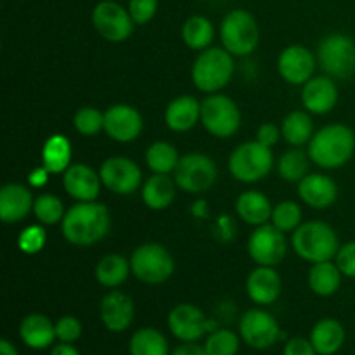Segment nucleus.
Listing matches in <instances>:
<instances>
[{
	"label": "nucleus",
	"mask_w": 355,
	"mask_h": 355,
	"mask_svg": "<svg viewBox=\"0 0 355 355\" xmlns=\"http://www.w3.org/2000/svg\"><path fill=\"white\" fill-rule=\"evenodd\" d=\"M168 329L182 343H193L203 338L207 333L215 331V322L208 321L196 305L180 304L170 311Z\"/></svg>",
	"instance_id": "4468645a"
},
{
	"label": "nucleus",
	"mask_w": 355,
	"mask_h": 355,
	"mask_svg": "<svg viewBox=\"0 0 355 355\" xmlns=\"http://www.w3.org/2000/svg\"><path fill=\"white\" fill-rule=\"evenodd\" d=\"M335 259H336V266H338V269L342 270L343 276L355 279V241H350L347 243V245L340 246Z\"/></svg>",
	"instance_id": "c03bdc74"
},
{
	"label": "nucleus",
	"mask_w": 355,
	"mask_h": 355,
	"mask_svg": "<svg viewBox=\"0 0 355 355\" xmlns=\"http://www.w3.org/2000/svg\"><path fill=\"white\" fill-rule=\"evenodd\" d=\"M101 175H97L89 165L76 163L62 173L64 191L76 201H96L101 193Z\"/></svg>",
	"instance_id": "6ab92c4d"
},
{
	"label": "nucleus",
	"mask_w": 355,
	"mask_h": 355,
	"mask_svg": "<svg viewBox=\"0 0 355 355\" xmlns=\"http://www.w3.org/2000/svg\"><path fill=\"white\" fill-rule=\"evenodd\" d=\"M201 123L214 137H232L241 125L238 104L227 96L211 94L201 103Z\"/></svg>",
	"instance_id": "1a4fd4ad"
},
{
	"label": "nucleus",
	"mask_w": 355,
	"mask_h": 355,
	"mask_svg": "<svg viewBox=\"0 0 355 355\" xmlns=\"http://www.w3.org/2000/svg\"><path fill=\"white\" fill-rule=\"evenodd\" d=\"M281 130L274 123H263L260 125L259 130H257V141L262 142L267 148H272V146L277 144L281 137Z\"/></svg>",
	"instance_id": "49530a36"
},
{
	"label": "nucleus",
	"mask_w": 355,
	"mask_h": 355,
	"mask_svg": "<svg viewBox=\"0 0 355 355\" xmlns=\"http://www.w3.org/2000/svg\"><path fill=\"white\" fill-rule=\"evenodd\" d=\"M283 355H319V354L315 352L311 340H305L302 338V336H297V338L288 340L286 345H284Z\"/></svg>",
	"instance_id": "a18cd8bd"
},
{
	"label": "nucleus",
	"mask_w": 355,
	"mask_h": 355,
	"mask_svg": "<svg viewBox=\"0 0 355 355\" xmlns=\"http://www.w3.org/2000/svg\"><path fill=\"white\" fill-rule=\"evenodd\" d=\"M217 173V165L214 159L200 153H191L179 159L173 172V180L186 193L201 194L214 186Z\"/></svg>",
	"instance_id": "9d476101"
},
{
	"label": "nucleus",
	"mask_w": 355,
	"mask_h": 355,
	"mask_svg": "<svg viewBox=\"0 0 355 355\" xmlns=\"http://www.w3.org/2000/svg\"><path fill=\"white\" fill-rule=\"evenodd\" d=\"M127 9L135 24H146L156 16L158 0H130Z\"/></svg>",
	"instance_id": "37998d69"
},
{
	"label": "nucleus",
	"mask_w": 355,
	"mask_h": 355,
	"mask_svg": "<svg viewBox=\"0 0 355 355\" xmlns=\"http://www.w3.org/2000/svg\"><path fill=\"white\" fill-rule=\"evenodd\" d=\"M288 243L284 232L272 224H262L248 239V253L259 266L274 267L286 257Z\"/></svg>",
	"instance_id": "ddd939ff"
},
{
	"label": "nucleus",
	"mask_w": 355,
	"mask_h": 355,
	"mask_svg": "<svg viewBox=\"0 0 355 355\" xmlns=\"http://www.w3.org/2000/svg\"><path fill=\"white\" fill-rule=\"evenodd\" d=\"M47 177H49V170L45 168V166L33 170V172H31V175H30L31 186H35V187L44 186V184L47 182Z\"/></svg>",
	"instance_id": "09e8293b"
},
{
	"label": "nucleus",
	"mask_w": 355,
	"mask_h": 355,
	"mask_svg": "<svg viewBox=\"0 0 355 355\" xmlns=\"http://www.w3.org/2000/svg\"><path fill=\"white\" fill-rule=\"evenodd\" d=\"M101 180L114 194H134L142 182V173L137 163L125 156H113L101 165Z\"/></svg>",
	"instance_id": "2eb2a0df"
},
{
	"label": "nucleus",
	"mask_w": 355,
	"mask_h": 355,
	"mask_svg": "<svg viewBox=\"0 0 355 355\" xmlns=\"http://www.w3.org/2000/svg\"><path fill=\"white\" fill-rule=\"evenodd\" d=\"M293 250L300 259L311 263L328 262L336 257L340 241L331 225L319 220L305 222L293 232Z\"/></svg>",
	"instance_id": "7ed1b4c3"
},
{
	"label": "nucleus",
	"mask_w": 355,
	"mask_h": 355,
	"mask_svg": "<svg viewBox=\"0 0 355 355\" xmlns=\"http://www.w3.org/2000/svg\"><path fill=\"white\" fill-rule=\"evenodd\" d=\"M208 355H236L239 350V336L231 329H215L205 342Z\"/></svg>",
	"instance_id": "4c0bfd02"
},
{
	"label": "nucleus",
	"mask_w": 355,
	"mask_h": 355,
	"mask_svg": "<svg viewBox=\"0 0 355 355\" xmlns=\"http://www.w3.org/2000/svg\"><path fill=\"white\" fill-rule=\"evenodd\" d=\"M214 24L205 16H191L182 26V40L193 51H205L214 42Z\"/></svg>",
	"instance_id": "72a5a7b5"
},
{
	"label": "nucleus",
	"mask_w": 355,
	"mask_h": 355,
	"mask_svg": "<svg viewBox=\"0 0 355 355\" xmlns=\"http://www.w3.org/2000/svg\"><path fill=\"white\" fill-rule=\"evenodd\" d=\"M141 113L128 104H114L104 113V132L116 142H132L142 132Z\"/></svg>",
	"instance_id": "dca6fc26"
},
{
	"label": "nucleus",
	"mask_w": 355,
	"mask_h": 355,
	"mask_svg": "<svg viewBox=\"0 0 355 355\" xmlns=\"http://www.w3.org/2000/svg\"><path fill=\"white\" fill-rule=\"evenodd\" d=\"M318 59L322 71L336 80H347L355 73V42L349 35L331 33L321 40Z\"/></svg>",
	"instance_id": "0eeeda50"
},
{
	"label": "nucleus",
	"mask_w": 355,
	"mask_h": 355,
	"mask_svg": "<svg viewBox=\"0 0 355 355\" xmlns=\"http://www.w3.org/2000/svg\"><path fill=\"white\" fill-rule=\"evenodd\" d=\"M92 24L97 33L107 42H125L134 33V19L128 9L113 0H103L92 10Z\"/></svg>",
	"instance_id": "9b49d317"
},
{
	"label": "nucleus",
	"mask_w": 355,
	"mask_h": 355,
	"mask_svg": "<svg viewBox=\"0 0 355 355\" xmlns=\"http://www.w3.org/2000/svg\"><path fill=\"white\" fill-rule=\"evenodd\" d=\"M33 214L42 224L54 225L58 222H62L66 211L62 207V201L54 194H42L35 200L33 203Z\"/></svg>",
	"instance_id": "e433bc0d"
},
{
	"label": "nucleus",
	"mask_w": 355,
	"mask_h": 355,
	"mask_svg": "<svg viewBox=\"0 0 355 355\" xmlns=\"http://www.w3.org/2000/svg\"><path fill=\"white\" fill-rule=\"evenodd\" d=\"M315 69V58L304 45H290L277 59V71L293 85H305L312 78Z\"/></svg>",
	"instance_id": "f3484780"
},
{
	"label": "nucleus",
	"mask_w": 355,
	"mask_h": 355,
	"mask_svg": "<svg viewBox=\"0 0 355 355\" xmlns=\"http://www.w3.org/2000/svg\"><path fill=\"white\" fill-rule=\"evenodd\" d=\"M45 236L44 227L40 225H30V227L24 229L23 232L17 238V246L23 253H28V255H35V253L40 252L45 246Z\"/></svg>",
	"instance_id": "a19ab883"
},
{
	"label": "nucleus",
	"mask_w": 355,
	"mask_h": 355,
	"mask_svg": "<svg viewBox=\"0 0 355 355\" xmlns=\"http://www.w3.org/2000/svg\"><path fill=\"white\" fill-rule=\"evenodd\" d=\"M19 336L26 347L44 350L54 345L55 324L44 314H28L19 324Z\"/></svg>",
	"instance_id": "b1692460"
},
{
	"label": "nucleus",
	"mask_w": 355,
	"mask_h": 355,
	"mask_svg": "<svg viewBox=\"0 0 355 355\" xmlns=\"http://www.w3.org/2000/svg\"><path fill=\"white\" fill-rule=\"evenodd\" d=\"M201 120V103L191 96H180L166 106L165 123L173 132H187Z\"/></svg>",
	"instance_id": "393cba45"
},
{
	"label": "nucleus",
	"mask_w": 355,
	"mask_h": 355,
	"mask_svg": "<svg viewBox=\"0 0 355 355\" xmlns=\"http://www.w3.org/2000/svg\"><path fill=\"white\" fill-rule=\"evenodd\" d=\"M83 333V326L75 315H64L55 322V336L62 343H75Z\"/></svg>",
	"instance_id": "79ce46f5"
},
{
	"label": "nucleus",
	"mask_w": 355,
	"mask_h": 355,
	"mask_svg": "<svg viewBox=\"0 0 355 355\" xmlns=\"http://www.w3.org/2000/svg\"><path fill=\"white\" fill-rule=\"evenodd\" d=\"M0 355H19L16 347L9 342V340H0Z\"/></svg>",
	"instance_id": "3c124183"
},
{
	"label": "nucleus",
	"mask_w": 355,
	"mask_h": 355,
	"mask_svg": "<svg viewBox=\"0 0 355 355\" xmlns=\"http://www.w3.org/2000/svg\"><path fill=\"white\" fill-rule=\"evenodd\" d=\"M234 75V55L224 47H208L194 59L193 82L201 92L215 94L224 89Z\"/></svg>",
	"instance_id": "20e7f679"
},
{
	"label": "nucleus",
	"mask_w": 355,
	"mask_h": 355,
	"mask_svg": "<svg viewBox=\"0 0 355 355\" xmlns=\"http://www.w3.org/2000/svg\"><path fill=\"white\" fill-rule=\"evenodd\" d=\"M284 141L291 146H304L305 142H311L314 135V123L312 118L305 111H291L283 121L281 127Z\"/></svg>",
	"instance_id": "473e14b6"
},
{
	"label": "nucleus",
	"mask_w": 355,
	"mask_h": 355,
	"mask_svg": "<svg viewBox=\"0 0 355 355\" xmlns=\"http://www.w3.org/2000/svg\"><path fill=\"white\" fill-rule=\"evenodd\" d=\"M298 194L305 205L324 210L336 201L338 187L331 177L322 173H309L298 182Z\"/></svg>",
	"instance_id": "412c9836"
},
{
	"label": "nucleus",
	"mask_w": 355,
	"mask_h": 355,
	"mask_svg": "<svg viewBox=\"0 0 355 355\" xmlns=\"http://www.w3.org/2000/svg\"><path fill=\"white\" fill-rule=\"evenodd\" d=\"M220 40L227 52L236 58L250 55L260 40L259 23L245 9L231 10L224 16L220 24Z\"/></svg>",
	"instance_id": "39448f33"
},
{
	"label": "nucleus",
	"mask_w": 355,
	"mask_h": 355,
	"mask_svg": "<svg viewBox=\"0 0 355 355\" xmlns=\"http://www.w3.org/2000/svg\"><path fill=\"white\" fill-rule=\"evenodd\" d=\"M132 272L130 260L118 253H111L101 259L96 267V279L104 288H118L127 281L128 274Z\"/></svg>",
	"instance_id": "7c9ffc66"
},
{
	"label": "nucleus",
	"mask_w": 355,
	"mask_h": 355,
	"mask_svg": "<svg viewBox=\"0 0 355 355\" xmlns=\"http://www.w3.org/2000/svg\"><path fill=\"white\" fill-rule=\"evenodd\" d=\"M130 355H170L165 335L155 328H142L132 335L128 343Z\"/></svg>",
	"instance_id": "2f4dec72"
},
{
	"label": "nucleus",
	"mask_w": 355,
	"mask_h": 355,
	"mask_svg": "<svg viewBox=\"0 0 355 355\" xmlns=\"http://www.w3.org/2000/svg\"><path fill=\"white\" fill-rule=\"evenodd\" d=\"M73 125H75L78 134L92 137V135L104 130V113H101L96 107H80L73 118Z\"/></svg>",
	"instance_id": "ea45409f"
},
{
	"label": "nucleus",
	"mask_w": 355,
	"mask_h": 355,
	"mask_svg": "<svg viewBox=\"0 0 355 355\" xmlns=\"http://www.w3.org/2000/svg\"><path fill=\"white\" fill-rule=\"evenodd\" d=\"M179 159V153L170 142L158 141L146 151V163L155 173L175 172Z\"/></svg>",
	"instance_id": "f704fd0d"
},
{
	"label": "nucleus",
	"mask_w": 355,
	"mask_h": 355,
	"mask_svg": "<svg viewBox=\"0 0 355 355\" xmlns=\"http://www.w3.org/2000/svg\"><path fill=\"white\" fill-rule=\"evenodd\" d=\"M110 211L96 201H78L66 211L61 222L62 236L75 246H90L107 234Z\"/></svg>",
	"instance_id": "f257e3e1"
},
{
	"label": "nucleus",
	"mask_w": 355,
	"mask_h": 355,
	"mask_svg": "<svg viewBox=\"0 0 355 355\" xmlns=\"http://www.w3.org/2000/svg\"><path fill=\"white\" fill-rule=\"evenodd\" d=\"M42 163L49 173H64L71 166V144L64 135H52L45 141Z\"/></svg>",
	"instance_id": "c756f323"
},
{
	"label": "nucleus",
	"mask_w": 355,
	"mask_h": 355,
	"mask_svg": "<svg viewBox=\"0 0 355 355\" xmlns=\"http://www.w3.org/2000/svg\"><path fill=\"white\" fill-rule=\"evenodd\" d=\"M309 155L302 149H290L284 153L277 163L281 179L286 182H300L305 175H309Z\"/></svg>",
	"instance_id": "c9c22d12"
},
{
	"label": "nucleus",
	"mask_w": 355,
	"mask_h": 355,
	"mask_svg": "<svg viewBox=\"0 0 355 355\" xmlns=\"http://www.w3.org/2000/svg\"><path fill=\"white\" fill-rule=\"evenodd\" d=\"M51 355H80L78 350L73 347V343H58V345H52Z\"/></svg>",
	"instance_id": "8fccbe9b"
},
{
	"label": "nucleus",
	"mask_w": 355,
	"mask_h": 355,
	"mask_svg": "<svg viewBox=\"0 0 355 355\" xmlns=\"http://www.w3.org/2000/svg\"><path fill=\"white\" fill-rule=\"evenodd\" d=\"M170 355H208L205 347L198 345L196 342L193 343H182V345L177 347Z\"/></svg>",
	"instance_id": "de8ad7c7"
},
{
	"label": "nucleus",
	"mask_w": 355,
	"mask_h": 355,
	"mask_svg": "<svg viewBox=\"0 0 355 355\" xmlns=\"http://www.w3.org/2000/svg\"><path fill=\"white\" fill-rule=\"evenodd\" d=\"M302 103L311 113H329L338 103V87L331 76H312L302 90Z\"/></svg>",
	"instance_id": "aec40b11"
},
{
	"label": "nucleus",
	"mask_w": 355,
	"mask_h": 355,
	"mask_svg": "<svg viewBox=\"0 0 355 355\" xmlns=\"http://www.w3.org/2000/svg\"><path fill=\"white\" fill-rule=\"evenodd\" d=\"M355 151V134L342 123L328 125L312 135L309 142V158L321 168H340L347 165Z\"/></svg>",
	"instance_id": "f03ea898"
},
{
	"label": "nucleus",
	"mask_w": 355,
	"mask_h": 355,
	"mask_svg": "<svg viewBox=\"0 0 355 355\" xmlns=\"http://www.w3.org/2000/svg\"><path fill=\"white\" fill-rule=\"evenodd\" d=\"M270 220L279 231H295L302 222V208L295 201H281L277 207L272 208Z\"/></svg>",
	"instance_id": "58836bf2"
},
{
	"label": "nucleus",
	"mask_w": 355,
	"mask_h": 355,
	"mask_svg": "<svg viewBox=\"0 0 355 355\" xmlns=\"http://www.w3.org/2000/svg\"><path fill=\"white\" fill-rule=\"evenodd\" d=\"M342 276V270L331 260L314 263V267L309 272V286L319 297H331L340 290Z\"/></svg>",
	"instance_id": "c85d7f7f"
},
{
	"label": "nucleus",
	"mask_w": 355,
	"mask_h": 355,
	"mask_svg": "<svg viewBox=\"0 0 355 355\" xmlns=\"http://www.w3.org/2000/svg\"><path fill=\"white\" fill-rule=\"evenodd\" d=\"M130 269L132 274L142 283L162 284L172 277L175 263L165 246L158 243H146L132 253Z\"/></svg>",
	"instance_id": "6e6552de"
},
{
	"label": "nucleus",
	"mask_w": 355,
	"mask_h": 355,
	"mask_svg": "<svg viewBox=\"0 0 355 355\" xmlns=\"http://www.w3.org/2000/svg\"><path fill=\"white\" fill-rule=\"evenodd\" d=\"M239 336L252 349L267 350L276 345L281 329L274 315L262 309H252L239 319Z\"/></svg>",
	"instance_id": "f8f14e48"
},
{
	"label": "nucleus",
	"mask_w": 355,
	"mask_h": 355,
	"mask_svg": "<svg viewBox=\"0 0 355 355\" xmlns=\"http://www.w3.org/2000/svg\"><path fill=\"white\" fill-rule=\"evenodd\" d=\"M274 166L272 149L259 141L243 142L229 158V172L236 180L245 184L266 179Z\"/></svg>",
	"instance_id": "423d86ee"
},
{
	"label": "nucleus",
	"mask_w": 355,
	"mask_h": 355,
	"mask_svg": "<svg viewBox=\"0 0 355 355\" xmlns=\"http://www.w3.org/2000/svg\"><path fill=\"white\" fill-rule=\"evenodd\" d=\"M175 186L168 173H155L142 186V201L151 210H165L175 200Z\"/></svg>",
	"instance_id": "cd10ccee"
},
{
	"label": "nucleus",
	"mask_w": 355,
	"mask_h": 355,
	"mask_svg": "<svg viewBox=\"0 0 355 355\" xmlns=\"http://www.w3.org/2000/svg\"><path fill=\"white\" fill-rule=\"evenodd\" d=\"M347 333L336 319H321L311 331V342L319 355H335L345 343Z\"/></svg>",
	"instance_id": "a878e982"
},
{
	"label": "nucleus",
	"mask_w": 355,
	"mask_h": 355,
	"mask_svg": "<svg viewBox=\"0 0 355 355\" xmlns=\"http://www.w3.org/2000/svg\"><path fill=\"white\" fill-rule=\"evenodd\" d=\"M101 321L111 333H121L130 328L135 315L134 300L123 291H111L101 302Z\"/></svg>",
	"instance_id": "a211bd4d"
},
{
	"label": "nucleus",
	"mask_w": 355,
	"mask_h": 355,
	"mask_svg": "<svg viewBox=\"0 0 355 355\" xmlns=\"http://www.w3.org/2000/svg\"><path fill=\"white\" fill-rule=\"evenodd\" d=\"M281 277L272 267L259 266L246 279V293L257 305H270L281 295Z\"/></svg>",
	"instance_id": "4be33fe9"
},
{
	"label": "nucleus",
	"mask_w": 355,
	"mask_h": 355,
	"mask_svg": "<svg viewBox=\"0 0 355 355\" xmlns=\"http://www.w3.org/2000/svg\"><path fill=\"white\" fill-rule=\"evenodd\" d=\"M236 211L246 224L259 227V225L267 224V220L270 218L272 205H270L269 198L260 191H245L239 194L238 201H236Z\"/></svg>",
	"instance_id": "bb28decb"
},
{
	"label": "nucleus",
	"mask_w": 355,
	"mask_h": 355,
	"mask_svg": "<svg viewBox=\"0 0 355 355\" xmlns=\"http://www.w3.org/2000/svg\"><path fill=\"white\" fill-rule=\"evenodd\" d=\"M31 193L21 184H7L0 191V218L6 224L21 222L33 210Z\"/></svg>",
	"instance_id": "5701e85b"
}]
</instances>
